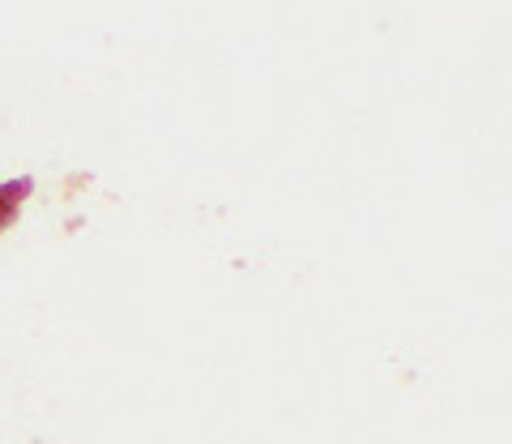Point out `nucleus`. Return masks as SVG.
<instances>
[{
	"label": "nucleus",
	"mask_w": 512,
	"mask_h": 444,
	"mask_svg": "<svg viewBox=\"0 0 512 444\" xmlns=\"http://www.w3.org/2000/svg\"><path fill=\"white\" fill-rule=\"evenodd\" d=\"M30 184H0V227H5V222L18 214V197L26 193Z\"/></svg>",
	"instance_id": "f257e3e1"
}]
</instances>
